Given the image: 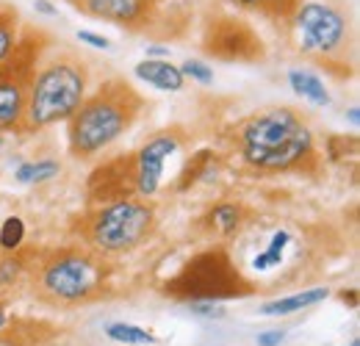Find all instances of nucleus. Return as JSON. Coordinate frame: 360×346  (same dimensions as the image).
Wrapping results in <instances>:
<instances>
[{
  "label": "nucleus",
  "mask_w": 360,
  "mask_h": 346,
  "mask_svg": "<svg viewBox=\"0 0 360 346\" xmlns=\"http://www.w3.org/2000/svg\"><path fill=\"white\" fill-rule=\"evenodd\" d=\"M114 263L86 244H64L37 252L28 286L37 302L58 310L103 302L114 297Z\"/></svg>",
  "instance_id": "obj_1"
},
{
  "label": "nucleus",
  "mask_w": 360,
  "mask_h": 346,
  "mask_svg": "<svg viewBox=\"0 0 360 346\" xmlns=\"http://www.w3.org/2000/svg\"><path fill=\"white\" fill-rule=\"evenodd\" d=\"M233 141L241 161L261 174L316 172L319 167L314 130L288 105L244 120L233 133Z\"/></svg>",
  "instance_id": "obj_2"
},
{
  "label": "nucleus",
  "mask_w": 360,
  "mask_h": 346,
  "mask_svg": "<svg viewBox=\"0 0 360 346\" xmlns=\"http://www.w3.org/2000/svg\"><path fill=\"white\" fill-rule=\"evenodd\" d=\"M147 100L125 78H108L84 97L67 120V150L75 161H91L122 139L141 117Z\"/></svg>",
  "instance_id": "obj_3"
},
{
  "label": "nucleus",
  "mask_w": 360,
  "mask_h": 346,
  "mask_svg": "<svg viewBox=\"0 0 360 346\" xmlns=\"http://www.w3.org/2000/svg\"><path fill=\"white\" fill-rule=\"evenodd\" d=\"M158 230V211L144 197H125L91 205L70 224V236L105 258H122L141 250Z\"/></svg>",
  "instance_id": "obj_4"
},
{
  "label": "nucleus",
  "mask_w": 360,
  "mask_h": 346,
  "mask_svg": "<svg viewBox=\"0 0 360 346\" xmlns=\"http://www.w3.org/2000/svg\"><path fill=\"white\" fill-rule=\"evenodd\" d=\"M89 91V67L81 56L70 50H58L42 56L31 94H28V114L25 133L45 130L56 122H67Z\"/></svg>",
  "instance_id": "obj_5"
},
{
  "label": "nucleus",
  "mask_w": 360,
  "mask_h": 346,
  "mask_svg": "<svg viewBox=\"0 0 360 346\" xmlns=\"http://www.w3.org/2000/svg\"><path fill=\"white\" fill-rule=\"evenodd\" d=\"M297 53L335 75H352L355 64V31L341 8L333 3L308 0L288 20Z\"/></svg>",
  "instance_id": "obj_6"
},
{
  "label": "nucleus",
  "mask_w": 360,
  "mask_h": 346,
  "mask_svg": "<svg viewBox=\"0 0 360 346\" xmlns=\"http://www.w3.org/2000/svg\"><path fill=\"white\" fill-rule=\"evenodd\" d=\"M161 294L178 302H222V300H244L258 291L241 274L233 255L222 247H214L186 260L161 286Z\"/></svg>",
  "instance_id": "obj_7"
},
{
  "label": "nucleus",
  "mask_w": 360,
  "mask_h": 346,
  "mask_svg": "<svg viewBox=\"0 0 360 346\" xmlns=\"http://www.w3.org/2000/svg\"><path fill=\"white\" fill-rule=\"evenodd\" d=\"M75 11L91 20L111 23L128 34L153 42L178 39L188 25V8L183 0H67Z\"/></svg>",
  "instance_id": "obj_8"
},
{
  "label": "nucleus",
  "mask_w": 360,
  "mask_h": 346,
  "mask_svg": "<svg viewBox=\"0 0 360 346\" xmlns=\"http://www.w3.org/2000/svg\"><path fill=\"white\" fill-rule=\"evenodd\" d=\"M50 47L42 28H25L8 58L0 64V133H25L28 94L37 67Z\"/></svg>",
  "instance_id": "obj_9"
},
{
  "label": "nucleus",
  "mask_w": 360,
  "mask_h": 346,
  "mask_svg": "<svg viewBox=\"0 0 360 346\" xmlns=\"http://www.w3.org/2000/svg\"><path fill=\"white\" fill-rule=\"evenodd\" d=\"M202 53L225 64H258L266 58L261 34L238 14H211L202 25Z\"/></svg>",
  "instance_id": "obj_10"
},
{
  "label": "nucleus",
  "mask_w": 360,
  "mask_h": 346,
  "mask_svg": "<svg viewBox=\"0 0 360 346\" xmlns=\"http://www.w3.org/2000/svg\"><path fill=\"white\" fill-rule=\"evenodd\" d=\"M186 144V133L180 128H167L147 139L139 150H134L136 158V197H155L164 186L167 167Z\"/></svg>",
  "instance_id": "obj_11"
},
{
  "label": "nucleus",
  "mask_w": 360,
  "mask_h": 346,
  "mask_svg": "<svg viewBox=\"0 0 360 346\" xmlns=\"http://www.w3.org/2000/svg\"><path fill=\"white\" fill-rule=\"evenodd\" d=\"M125 197H136L134 153H122V155H114V158L97 164L89 172V180H86L89 205L114 203V200H125Z\"/></svg>",
  "instance_id": "obj_12"
},
{
  "label": "nucleus",
  "mask_w": 360,
  "mask_h": 346,
  "mask_svg": "<svg viewBox=\"0 0 360 346\" xmlns=\"http://www.w3.org/2000/svg\"><path fill=\"white\" fill-rule=\"evenodd\" d=\"M202 227L217 236V238H238L244 233V227H250V217H247V208L241 203H217L205 219H202Z\"/></svg>",
  "instance_id": "obj_13"
},
{
  "label": "nucleus",
  "mask_w": 360,
  "mask_h": 346,
  "mask_svg": "<svg viewBox=\"0 0 360 346\" xmlns=\"http://www.w3.org/2000/svg\"><path fill=\"white\" fill-rule=\"evenodd\" d=\"M136 78L150 84V86L161 89V91H180L186 86V78L169 58H144L134 67Z\"/></svg>",
  "instance_id": "obj_14"
},
{
  "label": "nucleus",
  "mask_w": 360,
  "mask_h": 346,
  "mask_svg": "<svg viewBox=\"0 0 360 346\" xmlns=\"http://www.w3.org/2000/svg\"><path fill=\"white\" fill-rule=\"evenodd\" d=\"M327 297H330V288H324V286L302 288V291H297L291 297H277L271 302H264L258 313L261 316H291V313H300V310H308L314 305L324 302Z\"/></svg>",
  "instance_id": "obj_15"
},
{
  "label": "nucleus",
  "mask_w": 360,
  "mask_h": 346,
  "mask_svg": "<svg viewBox=\"0 0 360 346\" xmlns=\"http://www.w3.org/2000/svg\"><path fill=\"white\" fill-rule=\"evenodd\" d=\"M230 3L247 14H255L269 23H285V25L302 6V0H230Z\"/></svg>",
  "instance_id": "obj_16"
},
{
  "label": "nucleus",
  "mask_w": 360,
  "mask_h": 346,
  "mask_svg": "<svg viewBox=\"0 0 360 346\" xmlns=\"http://www.w3.org/2000/svg\"><path fill=\"white\" fill-rule=\"evenodd\" d=\"M288 84L291 89L300 94V97H305L308 103H314V105H330V91L324 89V81L314 75V72H308V70H291L288 72Z\"/></svg>",
  "instance_id": "obj_17"
},
{
  "label": "nucleus",
  "mask_w": 360,
  "mask_h": 346,
  "mask_svg": "<svg viewBox=\"0 0 360 346\" xmlns=\"http://www.w3.org/2000/svg\"><path fill=\"white\" fill-rule=\"evenodd\" d=\"M58 172H61V164L53 161V158L22 161V164L14 169V180L22 183V186H39V183H47V180L58 177Z\"/></svg>",
  "instance_id": "obj_18"
},
{
  "label": "nucleus",
  "mask_w": 360,
  "mask_h": 346,
  "mask_svg": "<svg viewBox=\"0 0 360 346\" xmlns=\"http://www.w3.org/2000/svg\"><path fill=\"white\" fill-rule=\"evenodd\" d=\"M20 25H22L20 11L11 3H0V64L8 58V53L20 39Z\"/></svg>",
  "instance_id": "obj_19"
},
{
  "label": "nucleus",
  "mask_w": 360,
  "mask_h": 346,
  "mask_svg": "<svg viewBox=\"0 0 360 346\" xmlns=\"http://www.w3.org/2000/svg\"><path fill=\"white\" fill-rule=\"evenodd\" d=\"M105 335H108L111 341H117V344H128V346H144V344H155V341H158L150 330H144V327H139V324H125V321L108 324V327H105Z\"/></svg>",
  "instance_id": "obj_20"
},
{
  "label": "nucleus",
  "mask_w": 360,
  "mask_h": 346,
  "mask_svg": "<svg viewBox=\"0 0 360 346\" xmlns=\"http://www.w3.org/2000/svg\"><path fill=\"white\" fill-rule=\"evenodd\" d=\"M25 244V222L20 217H6L0 224V252H14Z\"/></svg>",
  "instance_id": "obj_21"
},
{
  "label": "nucleus",
  "mask_w": 360,
  "mask_h": 346,
  "mask_svg": "<svg viewBox=\"0 0 360 346\" xmlns=\"http://www.w3.org/2000/svg\"><path fill=\"white\" fill-rule=\"evenodd\" d=\"M180 72H183V78H191V81H197V84H202V86H211V84H214V70H211L205 61H200V58H188V61L180 67Z\"/></svg>",
  "instance_id": "obj_22"
},
{
  "label": "nucleus",
  "mask_w": 360,
  "mask_h": 346,
  "mask_svg": "<svg viewBox=\"0 0 360 346\" xmlns=\"http://www.w3.org/2000/svg\"><path fill=\"white\" fill-rule=\"evenodd\" d=\"M188 307H191V313L205 316V319H219V316H225V310L217 302H188Z\"/></svg>",
  "instance_id": "obj_23"
},
{
  "label": "nucleus",
  "mask_w": 360,
  "mask_h": 346,
  "mask_svg": "<svg viewBox=\"0 0 360 346\" xmlns=\"http://www.w3.org/2000/svg\"><path fill=\"white\" fill-rule=\"evenodd\" d=\"M78 42L89 44V47H97V50H108L111 42L105 39V37H100V34H94V31H78Z\"/></svg>",
  "instance_id": "obj_24"
},
{
  "label": "nucleus",
  "mask_w": 360,
  "mask_h": 346,
  "mask_svg": "<svg viewBox=\"0 0 360 346\" xmlns=\"http://www.w3.org/2000/svg\"><path fill=\"white\" fill-rule=\"evenodd\" d=\"M285 341V333L283 330H266L258 335V346H280Z\"/></svg>",
  "instance_id": "obj_25"
},
{
  "label": "nucleus",
  "mask_w": 360,
  "mask_h": 346,
  "mask_svg": "<svg viewBox=\"0 0 360 346\" xmlns=\"http://www.w3.org/2000/svg\"><path fill=\"white\" fill-rule=\"evenodd\" d=\"M147 58H169V47L161 42L147 44Z\"/></svg>",
  "instance_id": "obj_26"
},
{
  "label": "nucleus",
  "mask_w": 360,
  "mask_h": 346,
  "mask_svg": "<svg viewBox=\"0 0 360 346\" xmlns=\"http://www.w3.org/2000/svg\"><path fill=\"white\" fill-rule=\"evenodd\" d=\"M34 8H37L39 14H45V17H56V14H58V8H56L53 3H47V0H37Z\"/></svg>",
  "instance_id": "obj_27"
},
{
  "label": "nucleus",
  "mask_w": 360,
  "mask_h": 346,
  "mask_svg": "<svg viewBox=\"0 0 360 346\" xmlns=\"http://www.w3.org/2000/svg\"><path fill=\"white\" fill-rule=\"evenodd\" d=\"M349 122H352V125H358V122H360V114H358V108H349Z\"/></svg>",
  "instance_id": "obj_28"
},
{
  "label": "nucleus",
  "mask_w": 360,
  "mask_h": 346,
  "mask_svg": "<svg viewBox=\"0 0 360 346\" xmlns=\"http://www.w3.org/2000/svg\"><path fill=\"white\" fill-rule=\"evenodd\" d=\"M6 324H8V319H6V310H0V333L6 330Z\"/></svg>",
  "instance_id": "obj_29"
},
{
  "label": "nucleus",
  "mask_w": 360,
  "mask_h": 346,
  "mask_svg": "<svg viewBox=\"0 0 360 346\" xmlns=\"http://www.w3.org/2000/svg\"><path fill=\"white\" fill-rule=\"evenodd\" d=\"M3 144H6V136H3V133H0V150H3Z\"/></svg>",
  "instance_id": "obj_30"
},
{
  "label": "nucleus",
  "mask_w": 360,
  "mask_h": 346,
  "mask_svg": "<svg viewBox=\"0 0 360 346\" xmlns=\"http://www.w3.org/2000/svg\"><path fill=\"white\" fill-rule=\"evenodd\" d=\"M349 346H360V341H358V338H352V344H349Z\"/></svg>",
  "instance_id": "obj_31"
},
{
  "label": "nucleus",
  "mask_w": 360,
  "mask_h": 346,
  "mask_svg": "<svg viewBox=\"0 0 360 346\" xmlns=\"http://www.w3.org/2000/svg\"><path fill=\"white\" fill-rule=\"evenodd\" d=\"M0 346H3V344H0Z\"/></svg>",
  "instance_id": "obj_32"
}]
</instances>
